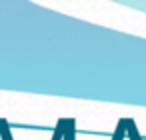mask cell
Returning <instances> with one entry per match:
<instances>
[{
	"instance_id": "1",
	"label": "cell",
	"mask_w": 146,
	"mask_h": 140,
	"mask_svg": "<svg viewBox=\"0 0 146 140\" xmlns=\"http://www.w3.org/2000/svg\"><path fill=\"white\" fill-rule=\"evenodd\" d=\"M62 140H76V120H74V118H66L64 138H62Z\"/></svg>"
},
{
	"instance_id": "2",
	"label": "cell",
	"mask_w": 146,
	"mask_h": 140,
	"mask_svg": "<svg viewBox=\"0 0 146 140\" xmlns=\"http://www.w3.org/2000/svg\"><path fill=\"white\" fill-rule=\"evenodd\" d=\"M126 122H128V118H120L118 120V126L114 130L112 140H124V136H126Z\"/></svg>"
},
{
	"instance_id": "3",
	"label": "cell",
	"mask_w": 146,
	"mask_h": 140,
	"mask_svg": "<svg viewBox=\"0 0 146 140\" xmlns=\"http://www.w3.org/2000/svg\"><path fill=\"white\" fill-rule=\"evenodd\" d=\"M0 140H14L12 132H10V126L4 118H0Z\"/></svg>"
},
{
	"instance_id": "4",
	"label": "cell",
	"mask_w": 146,
	"mask_h": 140,
	"mask_svg": "<svg viewBox=\"0 0 146 140\" xmlns=\"http://www.w3.org/2000/svg\"><path fill=\"white\" fill-rule=\"evenodd\" d=\"M64 126H66V118H60L56 122V128H54V134L50 140H62L64 138Z\"/></svg>"
},
{
	"instance_id": "5",
	"label": "cell",
	"mask_w": 146,
	"mask_h": 140,
	"mask_svg": "<svg viewBox=\"0 0 146 140\" xmlns=\"http://www.w3.org/2000/svg\"><path fill=\"white\" fill-rule=\"evenodd\" d=\"M126 134H128L130 140H142L140 134H138V128H136L134 120H130V118H128V122H126Z\"/></svg>"
}]
</instances>
